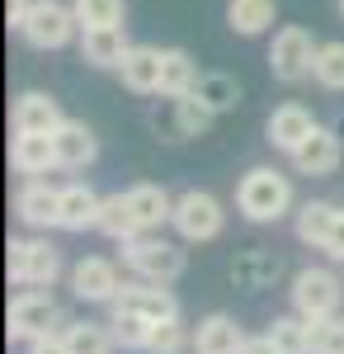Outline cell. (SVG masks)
Masks as SVG:
<instances>
[{"label":"cell","mask_w":344,"mask_h":354,"mask_svg":"<svg viewBox=\"0 0 344 354\" xmlns=\"http://www.w3.org/2000/svg\"><path fill=\"white\" fill-rule=\"evenodd\" d=\"M10 165L19 175H28V180H38L48 170H61L57 165V142L48 133H15L10 137Z\"/></svg>","instance_id":"13"},{"label":"cell","mask_w":344,"mask_h":354,"mask_svg":"<svg viewBox=\"0 0 344 354\" xmlns=\"http://www.w3.org/2000/svg\"><path fill=\"white\" fill-rule=\"evenodd\" d=\"M312 81L325 90H344V43H321L312 62Z\"/></svg>","instance_id":"31"},{"label":"cell","mask_w":344,"mask_h":354,"mask_svg":"<svg viewBox=\"0 0 344 354\" xmlns=\"http://www.w3.org/2000/svg\"><path fill=\"white\" fill-rule=\"evenodd\" d=\"M15 213L28 227H61V189H52L48 180H24V189L15 194Z\"/></svg>","instance_id":"11"},{"label":"cell","mask_w":344,"mask_h":354,"mask_svg":"<svg viewBox=\"0 0 344 354\" xmlns=\"http://www.w3.org/2000/svg\"><path fill=\"white\" fill-rule=\"evenodd\" d=\"M19 33H24L28 48L57 53V48H66V43L80 33L76 5H66V0H33V10H28V19L19 24Z\"/></svg>","instance_id":"2"},{"label":"cell","mask_w":344,"mask_h":354,"mask_svg":"<svg viewBox=\"0 0 344 354\" xmlns=\"http://www.w3.org/2000/svg\"><path fill=\"white\" fill-rule=\"evenodd\" d=\"M118 288H123L118 265L104 260V255H90V260H80L76 270H71V293H76L80 302H113Z\"/></svg>","instance_id":"8"},{"label":"cell","mask_w":344,"mask_h":354,"mask_svg":"<svg viewBox=\"0 0 344 354\" xmlns=\"http://www.w3.org/2000/svg\"><path fill=\"white\" fill-rule=\"evenodd\" d=\"M170 104H175V133H180V137H203V133L212 128V118H217V113H212L208 104L198 100V95L170 100Z\"/></svg>","instance_id":"29"},{"label":"cell","mask_w":344,"mask_h":354,"mask_svg":"<svg viewBox=\"0 0 344 354\" xmlns=\"http://www.w3.org/2000/svg\"><path fill=\"white\" fill-rule=\"evenodd\" d=\"M61 335H66V350L71 354H113V345H118L113 330L95 326V322H66Z\"/></svg>","instance_id":"26"},{"label":"cell","mask_w":344,"mask_h":354,"mask_svg":"<svg viewBox=\"0 0 344 354\" xmlns=\"http://www.w3.org/2000/svg\"><path fill=\"white\" fill-rule=\"evenodd\" d=\"M325 255H330V260H344V208H340V218H335V227H330V241H325Z\"/></svg>","instance_id":"37"},{"label":"cell","mask_w":344,"mask_h":354,"mask_svg":"<svg viewBox=\"0 0 344 354\" xmlns=\"http://www.w3.org/2000/svg\"><path fill=\"white\" fill-rule=\"evenodd\" d=\"M198 62L184 53V48H160V95L165 100H184L193 95V85H198Z\"/></svg>","instance_id":"19"},{"label":"cell","mask_w":344,"mask_h":354,"mask_svg":"<svg viewBox=\"0 0 344 354\" xmlns=\"http://www.w3.org/2000/svg\"><path fill=\"white\" fill-rule=\"evenodd\" d=\"M52 142H57V165L61 170H85V165H95V156H99V142H95V133L80 118H66L52 133Z\"/></svg>","instance_id":"16"},{"label":"cell","mask_w":344,"mask_h":354,"mask_svg":"<svg viewBox=\"0 0 344 354\" xmlns=\"http://www.w3.org/2000/svg\"><path fill=\"white\" fill-rule=\"evenodd\" d=\"M123 85L133 95H160V48H146V43H133L123 66H118Z\"/></svg>","instance_id":"18"},{"label":"cell","mask_w":344,"mask_h":354,"mask_svg":"<svg viewBox=\"0 0 344 354\" xmlns=\"http://www.w3.org/2000/svg\"><path fill=\"white\" fill-rule=\"evenodd\" d=\"M108 330H113L118 350H146V345H151V330H156V322H146L142 312H123V307H113V322H108Z\"/></svg>","instance_id":"28"},{"label":"cell","mask_w":344,"mask_h":354,"mask_svg":"<svg viewBox=\"0 0 344 354\" xmlns=\"http://www.w3.org/2000/svg\"><path fill=\"white\" fill-rule=\"evenodd\" d=\"M278 15V0H227V24L240 38H260Z\"/></svg>","instance_id":"23"},{"label":"cell","mask_w":344,"mask_h":354,"mask_svg":"<svg viewBox=\"0 0 344 354\" xmlns=\"http://www.w3.org/2000/svg\"><path fill=\"white\" fill-rule=\"evenodd\" d=\"M316 38L307 33L302 24H288L274 33V48H269V71H274V81L283 85H297L312 76V62H316Z\"/></svg>","instance_id":"5"},{"label":"cell","mask_w":344,"mask_h":354,"mask_svg":"<svg viewBox=\"0 0 344 354\" xmlns=\"http://www.w3.org/2000/svg\"><path fill=\"white\" fill-rule=\"evenodd\" d=\"M269 147H278V151H297L307 137L316 133V118H312V109H302V104H278V109L269 113Z\"/></svg>","instance_id":"15"},{"label":"cell","mask_w":344,"mask_h":354,"mask_svg":"<svg viewBox=\"0 0 344 354\" xmlns=\"http://www.w3.org/2000/svg\"><path fill=\"white\" fill-rule=\"evenodd\" d=\"M245 340H250V335H245L227 312H212V317H203L198 330H193V354H240Z\"/></svg>","instance_id":"17"},{"label":"cell","mask_w":344,"mask_h":354,"mask_svg":"<svg viewBox=\"0 0 344 354\" xmlns=\"http://www.w3.org/2000/svg\"><path fill=\"white\" fill-rule=\"evenodd\" d=\"M335 218H340V208H335V203H325V198H307V203L297 208V241L321 245V250H325Z\"/></svg>","instance_id":"24"},{"label":"cell","mask_w":344,"mask_h":354,"mask_svg":"<svg viewBox=\"0 0 344 354\" xmlns=\"http://www.w3.org/2000/svg\"><path fill=\"white\" fill-rule=\"evenodd\" d=\"M128 203H133L142 232H160L165 222L175 218V198L160 189V185H133V189H128Z\"/></svg>","instance_id":"21"},{"label":"cell","mask_w":344,"mask_h":354,"mask_svg":"<svg viewBox=\"0 0 344 354\" xmlns=\"http://www.w3.org/2000/svg\"><path fill=\"white\" fill-rule=\"evenodd\" d=\"M269 340H274L283 354H312V322H307L302 312H292V317H274Z\"/></svg>","instance_id":"27"},{"label":"cell","mask_w":344,"mask_h":354,"mask_svg":"<svg viewBox=\"0 0 344 354\" xmlns=\"http://www.w3.org/2000/svg\"><path fill=\"white\" fill-rule=\"evenodd\" d=\"M28 250H33L28 236H10L5 245V270H10V283H19V288H28Z\"/></svg>","instance_id":"35"},{"label":"cell","mask_w":344,"mask_h":354,"mask_svg":"<svg viewBox=\"0 0 344 354\" xmlns=\"http://www.w3.org/2000/svg\"><path fill=\"white\" fill-rule=\"evenodd\" d=\"M10 123H15V133H48L52 137L57 128L66 123V113H61V104H57L48 90H24V95L15 100Z\"/></svg>","instance_id":"9"},{"label":"cell","mask_w":344,"mask_h":354,"mask_svg":"<svg viewBox=\"0 0 344 354\" xmlns=\"http://www.w3.org/2000/svg\"><path fill=\"white\" fill-rule=\"evenodd\" d=\"M312 354H344V322L340 317H316L312 322Z\"/></svg>","instance_id":"34"},{"label":"cell","mask_w":344,"mask_h":354,"mask_svg":"<svg viewBox=\"0 0 344 354\" xmlns=\"http://www.w3.org/2000/svg\"><path fill=\"white\" fill-rule=\"evenodd\" d=\"M340 307V279L330 270H297L292 279V312H302L307 322L316 317H335Z\"/></svg>","instance_id":"7"},{"label":"cell","mask_w":344,"mask_h":354,"mask_svg":"<svg viewBox=\"0 0 344 354\" xmlns=\"http://www.w3.org/2000/svg\"><path fill=\"white\" fill-rule=\"evenodd\" d=\"M66 326V317H61V307H57L43 288H24L19 298L10 302V340H24V345H33V340H43V335H52V330Z\"/></svg>","instance_id":"4"},{"label":"cell","mask_w":344,"mask_h":354,"mask_svg":"<svg viewBox=\"0 0 344 354\" xmlns=\"http://www.w3.org/2000/svg\"><path fill=\"white\" fill-rule=\"evenodd\" d=\"M28 10H33V0H5V19H10V28H19L28 19Z\"/></svg>","instance_id":"38"},{"label":"cell","mask_w":344,"mask_h":354,"mask_svg":"<svg viewBox=\"0 0 344 354\" xmlns=\"http://www.w3.org/2000/svg\"><path fill=\"white\" fill-rule=\"evenodd\" d=\"M113 307H123V312H142L146 322H170V317H180V302H175V293L165 288V283H123L118 288V298H113Z\"/></svg>","instance_id":"10"},{"label":"cell","mask_w":344,"mask_h":354,"mask_svg":"<svg viewBox=\"0 0 344 354\" xmlns=\"http://www.w3.org/2000/svg\"><path fill=\"white\" fill-rule=\"evenodd\" d=\"M240 354H283V350L269 340V330H265V335H250V340L240 345Z\"/></svg>","instance_id":"39"},{"label":"cell","mask_w":344,"mask_h":354,"mask_svg":"<svg viewBox=\"0 0 344 354\" xmlns=\"http://www.w3.org/2000/svg\"><path fill=\"white\" fill-rule=\"evenodd\" d=\"M175 232L184 236V241H212L217 232H222V222H227V213H222V203L212 198V194L203 189H189L175 198Z\"/></svg>","instance_id":"6"},{"label":"cell","mask_w":344,"mask_h":354,"mask_svg":"<svg viewBox=\"0 0 344 354\" xmlns=\"http://www.w3.org/2000/svg\"><path fill=\"white\" fill-rule=\"evenodd\" d=\"M123 260H128V270H133L137 279H146V283H175V279L184 274V250L175 241H165V236H151V232L123 241Z\"/></svg>","instance_id":"3"},{"label":"cell","mask_w":344,"mask_h":354,"mask_svg":"<svg viewBox=\"0 0 344 354\" xmlns=\"http://www.w3.org/2000/svg\"><path fill=\"white\" fill-rule=\"evenodd\" d=\"M128 33L123 24L113 28H80V57L90 62V66H99V71H118L123 66V57H128Z\"/></svg>","instance_id":"14"},{"label":"cell","mask_w":344,"mask_h":354,"mask_svg":"<svg viewBox=\"0 0 344 354\" xmlns=\"http://www.w3.org/2000/svg\"><path fill=\"white\" fill-rule=\"evenodd\" d=\"M57 274H61V255L48 241H33V250H28V288H52Z\"/></svg>","instance_id":"32"},{"label":"cell","mask_w":344,"mask_h":354,"mask_svg":"<svg viewBox=\"0 0 344 354\" xmlns=\"http://www.w3.org/2000/svg\"><path fill=\"white\" fill-rule=\"evenodd\" d=\"M189 345H193V335L184 330V322H180V317H170V322H156L146 354H184Z\"/></svg>","instance_id":"33"},{"label":"cell","mask_w":344,"mask_h":354,"mask_svg":"<svg viewBox=\"0 0 344 354\" xmlns=\"http://www.w3.org/2000/svg\"><path fill=\"white\" fill-rule=\"evenodd\" d=\"M71 5H76L80 28H113L128 15V0H71Z\"/></svg>","instance_id":"30"},{"label":"cell","mask_w":344,"mask_h":354,"mask_svg":"<svg viewBox=\"0 0 344 354\" xmlns=\"http://www.w3.org/2000/svg\"><path fill=\"white\" fill-rule=\"evenodd\" d=\"M28 354H71V350H66V335H61V330H52V335L33 340V345H28Z\"/></svg>","instance_id":"36"},{"label":"cell","mask_w":344,"mask_h":354,"mask_svg":"<svg viewBox=\"0 0 344 354\" xmlns=\"http://www.w3.org/2000/svg\"><path fill=\"white\" fill-rule=\"evenodd\" d=\"M99 194L90 189V185H66L61 189V232H95V222H99Z\"/></svg>","instance_id":"20"},{"label":"cell","mask_w":344,"mask_h":354,"mask_svg":"<svg viewBox=\"0 0 344 354\" xmlns=\"http://www.w3.org/2000/svg\"><path fill=\"white\" fill-rule=\"evenodd\" d=\"M193 95H198L212 113H227V109H236V100H240V81L227 76V71H203L198 85H193Z\"/></svg>","instance_id":"25"},{"label":"cell","mask_w":344,"mask_h":354,"mask_svg":"<svg viewBox=\"0 0 344 354\" xmlns=\"http://www.w3.org/2000/svg\"><path fill=\"white\" fill-rule=\"evenodd\" d=\"M95 232H104L108 241H133V236H142V222H137L128 194H108L104 203H99V222H95Z\"/></svg>","instance_id":"22"},{"label":"cell","mask_w":344,"mask_h":354,"mask_svg":"<svg viewBox=\"0 0 344 354\" xmlns=\"http://www.w3.org/2000/svg\"><path fill=\"white\" fill-rule=\"evenodd\" d=\"M236 208L250 222H278L292 208V185L288 175L269 170V165H255L245 170V180L236 185Z\"/></svg>","instance_id":"1"},{"label":"cell","mask_w":344,"mask_h":354,"mask_svg":"<svg viewBox=\"0 0 344 354\" xmlns=\"http://www.w3.org/2000/svg\"><path fill=\"white\" fill-rule=\"evenodd\" d=\"M340 15H344V0H340Z\"/></svg>","instance_id":"40"},{"label":"cell","mask_w":344,"mask_h":354,"mask_svg":"<svg viewBox=\"0 0 344 354\" xmlns=\"http://www.w3.org/2000/svg\"><path fill=\"white\" fill-rule=\"evenodd\" d=\"M340 156H344L340 133H330V128H321V123H316V133L292 151V165H297L302 175L321 180V175H335V170H340Z\"/></svg>","instance_id":"12"}]
</instances>
